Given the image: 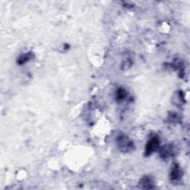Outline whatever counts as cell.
Wrapping results in <instances>:
<instances>
[{
  "mask_svg": "<svg viewBox=\"0 0 190 190\" xmlns=\"http://www.w3.org/2000/svg\"><path fill=\"white\" fill-rule=\"evenodd\" d=\"M159 146V140L157 138H153L149 141L146 147V154L149 155L151 153L155 151Z\"/></svg>",
  "mask_w": 190,
  "mask_h": 190,
  "instance_id": "obj_1",
  "label": "cell"
},
{
  "mask_svg": "<svg viewBox=\"0 0 190 190\" xmlns=\"http://www.w3.org/2000/svg\"><path fill=\"white\" fill-rule=\"evenodd\" d=\"M141 185L143 188L145 189H151L153 188L152 181L149 177H144L141 181Z\"/></svg>",
  "mask_w": 190,
  "mask_h": 190,
  "instance_id": "obj_2",
  "label": "cell"
},
{
  "mask_svg": "<svg viewBox=\"0 0 190 190\" xmlns=\"http://www.w3.org/2000/svg\"><path fill=\"white\" fill-rule=\"evenodd\" d=\"M181 172L180 170L179 167L178 165H176L175 166H173L171 172V178L172 180H178L179 179L180 177H181Z\"/></svg>",
  "mask_w": 190,
  "mask_h": 190,
  "instance_id": "obj_3",
  "label": "cell"
},
{
  "mask_svg": "<svg viewBox=\"0 0 190 190\" xmlns=\"http://www.w3.org/2000/svg\"><path fill=\"white\" fill-rule=\"evenodd\" d=\"M172 147L170 146H165L162 148L161 152H160V155L163 157H168L169 156L172 155Z\"/></svg>",
  "mask_w": 190,
  "mask_h": 190,
  "instance_id": "obj_4",
  "label": "cell"
},
{
  "mask_svg": "<svg viewBox=\"0 0 190 190\" xmlns=\"http://www.w3.org/2000/svg\"><path fill=\"white\" fill-rule=\"evenodd\" d=\"M119 144H120V146L122 148V149H127V148L130 147V145H131V143L129 141H128V140L125 138V137H120V140H119Z\"/></svg>",
  "mask_w": 190,
  "mask_h": 190,
  "instance_id": "obj_5",
  "label": "cell"
},
{
  "mask_svg": "<svg viewBox=\"0 0 190 190\" xmlns=\"http://www.w3.org/2000/svg\"><path fill=\"white\" fill-rule=\"evenodd\" d=\"M125 93L123 90H119L118 91V94H117V97H118L119 100H122L125 97Z\"/></svg>",
  "mask_w": 190,
  "mask_h": 190,
  "instance_id": "obj_6",
  "label": "cell"
}]
</instances>
